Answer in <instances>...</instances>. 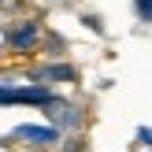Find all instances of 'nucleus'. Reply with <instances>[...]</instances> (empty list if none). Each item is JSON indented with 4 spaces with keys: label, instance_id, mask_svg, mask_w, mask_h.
I'll return each instance as SVG.
<instances>
[{
    "label": "nucleus",
    "instance_id": "f257e3e1",
    "mask_svg": "<svg viewBox=\"0 0 152 152\" xmlns=\"http://www.w3.org/2000/svg\"><path fill=\"white\" fill-rule=\"evenodd\" d=\"M45 19L34 11H22L15 15V19H7V56H37L41 52V41H45Z\"/></svg>",
    "mask_w": 152,
    "mask_h": 152
},
{
    "label": "nucleus",
    "instance_id": "f03ea898",
    "mask_svg": "<svg viewBox=\"0 0 152 152\" xmlns=\"http://www.w3.org/2000/svg\"><path fill=\"white\" fill-rule=\"evenodd\" d=\"M41 111H45V123L59 126L63 134H82L86 130V108L78 100H67L63 93H56L48 104H41Z\"/></svg>",
    "mask_w": 152,
    "mask_h": 152
},
{
    "label": "nucleus",
    "instance_id": "7ed1b4c3",
    "mask_svg": "<svg viewBox=\"0 0 152 152\" xmlns=\"http://www.w3.org/2000/svg\"><path fill=\"white\" fill-rule=\"evenodd\" d=\"M11 141L15 145H26V148H59L63 130L52 126V123H19L11 130Z\"/></svg>",
    "mask_w": 152,
    "mask_h": 152
},
{
    "label": "nucleus",
    "instance_id": "20e7f679",
    "mask_svg": "<svg viewBox=\"0 0 152 152\" xmlns=\"http://www.w3.org/2000/svg\"><path fill=\"white\" fill-rule=\"evenodd\" d=\"M30 82H45V86H59V82H67V86H74V82H78V67L67 63V59L37 63L34 71H30Z\"/></svg>",
    "mask_w": 152,
    "mask_h": 152
},
{
    "label": "nucleus",
    "instance_id": "39448f33",
    "mask_svg": "<svg viewBox=\"0 0 152 152\" xmlns=\"http://www.w3.org/2000/svg\"><path fill=\"white\" fill-rule=\"evenodd\" d=\"M41 52H45V56H52V59H59V56L67 52V41H63L59 34H52V30H45V41H41Z\"/></svg>",
    "mask_w": 152,
    "mask_h": 152
},
{
    "label": "nucleus",
    "instance_id": "423d86ee",
    "mask_svg": "<svg viewBox=\"0 0 152 152\" xmlns=\"http://www.w3.org/2000/svg\"><path fill=\"white\" fill-rule=\"evenodd\" d=\"M82 148H86V137H82V134H63L59 152H82Z\"/></svg>",
    "mask_w": 152,
    "mask_h": 152
},
{
    "label": "nucleus",
    "instance_id": "0eeeda50",
    "mask_svg": "<svg viewBox=\"0 0 152 152\" xmlns=\"http://www.w3.org/2000/svg\"><path fill=\"white\" fill-rule=\"evenodd\" d=\"M26 11V0H0V15L4 19H15V15Z\"/></svg>",
    "mask_w": 152,
    "mask_h": 152
},
{
    "label": "nucleus",
    "instance_id": "6e6552de",
    "mask_svg": "<svg viewBox=\"0 0 152 152\" xmlns=\"http://www.w3.org/2000/svg\"><path fill=\"white\" fill-rule=\"evenodd\" d=\"M130 4H134V15L152 26V0H130Z\"/></svg>",
    "mask_w": 152,
    "mask_h": 152
},
{
    "label": "nucleus",
    "instance_id": "1a4fd4ad",
    "mask_svg": "<svg viewBox=\"0 0 152 152\" xmlns=\"http://www.w3.org/2000/svg\"><path fill=\"white\" fill-rule=\"evenodd\" d=\"M82 22H86V26L93 30V34H104V22H100V15H93V11H86V15H82Z\"/></svg>",
    "mask_w": 152,
    "mask_h": 152
},
{
    "label": "nucleus",
    "instance_id": "9d476101",
    "mask_svg": "<svg viewBox=\"0 0 152 152\" xmlns=\"http://www.w3.org/2000/svg\"><path fill=\"white\" fill-rule=\"evenodd\" d=\"M137 145L152 148V126H137Z\"/></svg>",
    "mask_w": 152,
    "mask_h": 152
},
{
    "label": "nucleus",
    "instance_id": "9b49d317",
    "mask_svg": "<svg viewBox=\"0 0 152 152\" xmlns=\"http://www.w3.org/2000/svg\"><path fill=\"white\" fill-rule=\"evenodd\" d=\"M0 56H7V19L0 15Z\"/></svg>",
    "mask_w": 152,
    "mask_h": 152
}]
</instances>
